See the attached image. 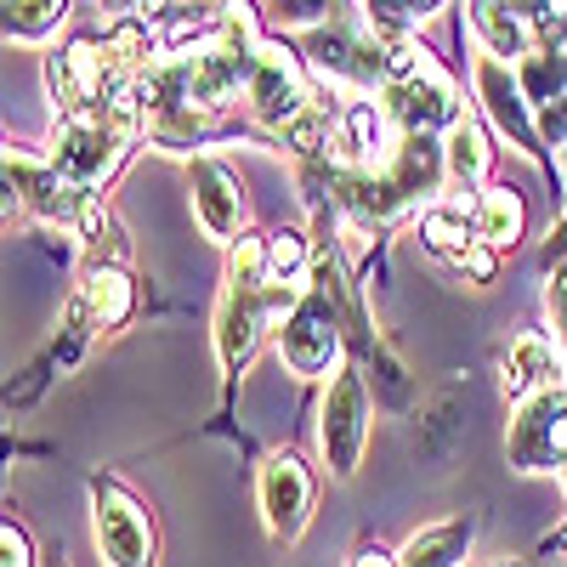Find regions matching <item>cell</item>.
Masks as SVG:
<instances>
[{"mask_svg":"<svg viewBox=\"0 0 567 567\" xmlns=\"http://www.w3.org/2000/svg\"><path fill=\"white\" fill-rule=\"evenodd\" d=\"M0 567H34V550H29V534L12 523H0Z\"/></svg>","mask_w":567,"mask_h":567,"instance_id":"7402d4cb","label":"cell"},{"mask_svg":"<svg viewBox=\"0 0 567 567\" xmlns=\"http://www.w3.org/2000/svg\"><path fill=\"white\" fill-rule=\"evenodd\" d=\"M256 494H261L267 528H272L278 539H301L307 516H312V494H318V483H312V471H307V460H301L296 449H278V454L261 460V483H256Z\"/></svg>","mask_w":567,"mask_h":567,"instance_id":"30bf717a","label":"cell"},{"mask_svg":"<svg viewBox=\"0 0 567 567\" xmlns=\"http://www.w3.org/2000/svg\"><path fill=\"white\" fill-rule=\"evenodd\" d=\"M465 18H471V29H477V40H483V52L488 58H511V63H523L528 52H534V23H528V12L523 7H499V0H477V7H465Z\"/></svg>","mask_w":567,"mask_h":567,"instance_id":"2e32d148","label":"cell"},{"mask_svg":"<svg viewBox=\"0 0 567 567\" xmlns=\"http://www.w3.org/2000/svg\"><path fill=\"white\" fill-rule=\"evenodd\" d=\"M567 261V216H561V227L550 233V245H545V267H561Z\"/></svg>","mask_w":567,"mask_h":567,"instance_id":"cb8c5ba5","label":"cell"},{"mask_svg":"<svg viewBox=\"0 0 567 567\" xmlns=\"http://www.w3.org/2000/svg\"><path fill=\"white\" fill-rule=\"evenodd\" d=\"M499 567H528V561H499Z\"/></svg>","mask_w":567,"mask_h":567,"instance_id":"484cf974","label":"cell"},{"mask_svg":"<svg viewBox=\"0 0 567 567\" xmlns=\"http://www.w3.org/2000/svg\"><path fill=\"white\" fill-rule=\"evenodd\" d=\"M505 454L516 471H561L567 465V386H550L528 403H516Z\"/></svg>","mask_w":567,"mask_h":567,"instance_id":"ba28073f","label":"cell"},{"mask_svg":"<svg viewBox=\"0 0 567 567\" xmlns=\"http://www.w3.org/2000/svg\"><path fill=\"white\" fill-rule=\"evenodd\" d=\"M187 187H194V216L210 239L233 245V233L245 239V182L233 176L216 154H199L187 165Z\"/></svg>","mask_w":567,"mask_h":567,"instance_id":"7c38bea8","label":"cell"},{"mask_svg":"<svg viewBox=\"0 0 567 567\" xmlns=\"http://www.w3.org/2000/svg\"><path fill=\"white\" fill-rule=\"evenodd\" d=\"M545 307H550V323H556V341H567V261H561V267H550Z\"/></svg>","mask_w":567,"mask_h":567,"instance_id":"603a6c76","label":"cell"},{"mask_svg":"<svg viewBox=\"0 0 567 567\" xmlns=\"http://www.w3.org/2000/svg\"><path fill=\"white\" fill-rule=\"evenodd\" d=\"M245 103H250V114H256L261 125H272V131H290L307 109H318V103H312V85H307V63H301L284 40H261Z\"/></svg>","mask_w":567,"mask_h":567,"instance_id":"52a82bcc","label":"cell"},{"mask_svg":"<svg viewBox=\"0 0 567 567\" xmlns=\"http://www.w3.org/2000/svg\"><path fill=\"white\" fill-rule=\"evenodd\" d=\"M352 567H398V556H386V550H358Z\"/></svg>","mask_w":567,"mask_h":567,"instance_id":"d4e9b609","label":"cell"},{"mask_svg":"<svg viewBox=\"0 0 567 567\" xmlns=\"http://www.w3.org/2000/svg\"><path fill=\"white\" fill-rule=\"evenodd\" d=\"M52 567H63V561H52Z\"/></svg>","mask_w":567,"mask_h":567,"instance_id":"4316f807","label":"cell"},{"mask_svg":"<svg viewBox=\"0 0 567 567\" xmlns=\"http://www.w3.org/2000/svg\"><path fill=\"white\" fill-rule=\"evenodd\" d=\"M0 29L12 40H52L63 23H69V7L63 0H12V7H0Z\"/></svg>","mask_w":567,"mask_h":567,"instance_id":"ffe728a7","label":"cell"},{"mask_svg":"<svg viewBox=\"0 0 567 567\" xmlns=\"http://www.w3.org/2000/svg\"><path fill=\"white\" fill-rule=\"evenodd\" d=\"M136 136H148V120H142L136 97L125 91V97L114 109H103V114H63L58 131H52V154H45V159H52L80 187V194H97V187L125 165Z\"/></svg>","mask_w":567,"mask_h":567,"instance_id":"6da1fadb","label":"cell"},{"mask_svg":"<svg viewBox=\"0 0 567 567\" xmlns=\"http://www.w3.org/2000/svg\"><path fill=\"white\" fill-rule=\"evenodd\" d=\"M471 80H477V103L488 114V125L511 142L516 154H528V159H545V136H539V114L528 103V91L516 85V69L499 63V58H477V69H471Z\"/></svg>","mask_w":567,"mask_h":567,"instance_id":"9c48e42d","label":"cell"},{"mask_svg":"<svg viewBox=\"0 0 567 567\" xmlns=\"http://www.w3.org/2000/svg\"><path fill=\"white\" fill-rule=\"evenodd\" d=\"M91 516H97V550L109 567H159V528L148 505H142L125 483L97 477L91 483Z\"/></svg>","mask_w":567,"mask_h":567,"instance_id":"5b68a950","label":"cell"},{"mask_svg":"<svg viewBox=\"0 0 567 567\" xmlns=\"http://www.w3.org/2000/svg\"><path fill=\"white\" fill-rule=\"evenodd\" d=\"M454 267H460L471 284H494V272H499V250L471 245V250H460V256H454Z\"/></svg>","mask_w":567,"mask_h":567,"instance_id":"44dd1931","label":"cell"},{"mask_svg":"<svg viewBox=\"0 0 567 567\" xmlns=\"http://www.w3.org/2000/svg\"><path fill=\"white\" fill-rule=\"evenodd\" d=\"M477 528H483V516H454V523L420 528L398 550V567H465V550L477 539Z\"/></svg>","mask_w":567,"mask_h":567,"instance_id":"e0dca14e","label":"cell"},{"mask_svg":"<svg viewBox=\"0 0 567 567\" xmlns=\"http://www.w3.org/2000/svg\"><path fill=\"white\" fill-rule=\"evenodd\" d=\"M301 63H307L318 80L352 91V103L381 97L386 80H392L386 45H381V34L369 29L363 7H336L318 29H307V34H301Z\"/></svg>","mask_w":567,"mask_h":567,"instance_id":"7a4b0ae2","label":"cell"},{"mask_svg":"<svg viewBox=\"0 0 567 567\" xmlns=\"http://www.w3.org/2000/svg\"><path fill=\"white\" fill-rule=\"evenodd\" d=\"M561 369H567V363H561V347L545 336V329H523V336L505 347V358H499V386H505L511 403H528V398L561 386V381H556Z\"/></svg>","mask_w":567,"mask_h":567,"instance_id":"4fadbf2b","label":"cell"},{"mask_svg":"<svg viewBox=\"0 0 567 567\" xmlns=\"http://www.w3.org/2000/svg\"><path fill=\"white\" fill-rule=\"evenodd\" d=\"M471 227H477V245L488 250H505L523 239V227H528V205L516 187H483V194H471Z\"/></svg>","mask_w":567,"mask_h":567,"instance_id":"ac0fdd59","label":"cell"},{"mask_svg":"<svg viewBox=\"0 0 567 567\" xmlns=\"http://www.w3.org/2000/svg\"><path fill=\"white\" fill-rule=\"evenodd\" d=\"M369 381L358 363H341L336 374H329L323 386V403H318V449H323V465L329 477H352V471L363 465V449H369Z\"/></svg>","mask_w":567,"mask_h":567,"instance_id":"3957f363","label":"cell"},{"mask_svg":"<svg viewBox=\"0 0 567 567\" xmlns=\"http://www.w3.org/2000/svg\"><path fill=\"white\" fill-rule=\"evenodd\" d=\"M7 187H12V205L34 210L40 221H58V227H80V205L85 194L52 165V159H34L23 148H7Z\"/></svg>","mask_w":567,"mask_h":567,"instance_id":"8fae6325","label":"cell"},{"mask_svg":"<svg viewBox=\"0 0 567 567\" xmlns=\"http://www.w3.org/2000/svg\"><path fill=\"white\" fill-rule=\"evenodd\" d=\"M443 154H449V182L460 194H483L488 171H494V136L477 114H460L454 131L443 136Z\"/></svg>","mask_w":567,"mask_h":567,"instance_id":"9a60e30c","label":"cell"},{"mask_svg":"<svg viewBox=\"0 0 567 567\" xmlns=\"http://www.w3.org/2000/svg\"><path fill=\"white\" fill-rule=\"evenodd\" d=\"M74 296L85 301L91 329H125L131 312H136V284H131V272L114 267V261H91V267L80 272V290H74Z\"/></svg>","mask_w":567,"mask_h":567,"instance_id":"5bb4252c","label":"cell"},{"mask_svg":"<svg viewBox=\"0 0 567 567\" xmlns=\"http://www.w3.org/2000/svg\"><path fill=\"white\" fill-rule=\"evenodd\" d=\"M312 245L301 227H272L267 233V284H296V290H307L301 278H312Z\"/></svg>","mask_w":567,"mask_h":567,"instance_id":"d6986e66","label":"cell"},{"mask_svg":"<svg viewBox=\"0 0 567 567\" xmlns=\"http://www.w3.org/2000/svg\"><path fill=\"white\" fill-rule=\"evenodd\" d=\"M278 358L290 374H301V381H318V374L347 363V318L336 312V301L323 290H312V284H307V301L290 312V323L278 329Z\"/></svg>","mask_w":567,"mask_h":567,"instance_id":"8992f818","label":"cell"},{"mask_svg":"<svg viewBox=\"0 0 567 567\" xmlns=\"http://www.w3.org/2000/svg\"><path fill=\"white\" fill-rule=\"evenodd\" d=\"M381 109L392 114L398 136H437V131L449 136V131H454V120L465 114V109H460L454 80L443 74V63H437L432 52H420L403 74H392V80H386Z\"/></svg>","mask_w":567,"mask_h":567,"instance_id":"277c9868","label":"cell"}]
</instances>
